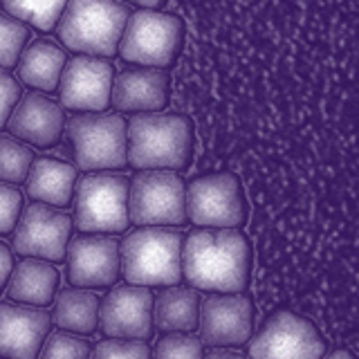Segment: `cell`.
I'll return each mask as SVG.
<instances>
[{
	"instance_id": "19",
	"label": "cell",
	"mask_w": 359,
	"mask_h": 359,
	"mask_svg": "<svg viewBox=\"0 0 359 359\" xmlns=\"http://www.w3.org/2000/svg\"><path fill=\"white\" fill-rule=\"evenodd\" d=\"M59 272L56 267L41 258H22L11 267L7 280V299L20 306L45 308L50 306L59 290Z\"/></svg>"
},
{
	"instance_id": "29",
	"label": "cell",
	"mask_w": 359,
	"mask_h": 359,
	"mask_svg": "<svg viewBox=\"0 0 359 359\" xmlns=\"http://www.w3.org/2000/svg\"><path fill=\"white\" fill-rule=\"evenodd\" d=\"M90 359H151V348L144 339H106Z\"/></svg>"
},
{
	"instance_id": "3",
	"label": "cell",
	"mask_w": 359,
	"mask_h": 359,
	"mask_svg": "<svg viewBox=\"0 0 359 359\" xmlns=\"http://www.w3.org/2000/svg\"><path fill=\"white\" fill-rule=\"evenodd\" d=\"M128 16L119 0H67L56 32L70 52L110 59L117 54Z\"/></svg>"
},
{
	"instance_id": "18",
	"label": "cell",
	"mask_w": 359,
	"mask_h": 359,
	"mask_svg": "<svg viewBox=\"0 0 359 359\" xmlns=\"http://www.w3.org/2000/svg\"><path fill=\"white\" fill-rule=\"evenodd\" d=\"M171 76L155 67H133L123 70L112 81L110 104L117 112H162L168 106Z\"/></svg>"
},
{
	"instance_id": "26",
	"label": "cell",
	"mask_w": 359,
	"mask_h": 359,
	"mask_svg": "<svg viewBox=\"0 0 359 359\" xmlns=\"http://www.w3.org/2000/svg\"><path fill=\"white\" fill-rule=\"evenodd\" d=\"M29 27L25 22L11 18L7 14H0V67L9 70L20 59L22 50L27 48Z\"/></svg>"
},
{
	"instance_id": "32",
	"label": "cell",
	"mask_w": 359,
	"mask_h": 359,
	"mask_svg": "<svg viewBox=\"0 0 359 359\" xmlns=\"http://www.w3.org/2000/svg\"><path fill=\"white\" fill-rule=\"evenodd\" d=\"M11 267H14V261H11V252H9V247L3 241H0V292H3L5 285H7Z\"/></svg>"
},
{
	"instance_id": "10",
	"label": "cell",
	"mask_w": 359,
	"mask_h": 359,
	"mask_svg": "<svg viewBox=\"0 0 359 359\" xmlns=\"http://www.w3.org/2000/svg\"><path fill=\"white\" fill-rule=\"evenodd\" d=\"M325 341L317 325L290 310L269 317L252 339V359H321Z\"/></svg>"
},
{
	"instance_id": "12",
	"label": "cell",
	"mask_w": 359,
	"mask_h": 359,
	"mask_svg": "<svg viewBox=\"0 0 359 359\" xmlns=\"http://www.w3.org/2000/svg\"><path fill=\"white\" fill-rule=\"evenodd\" d=\"M115 67L97 56H74L65 61L59 97L61 108L74 112H104L110 106Z\"/></svg>"
},
{
	"instance_id": "34",
	"label": "cell",
	"mask_w": 359,
	"mask_h": 359,
	"mask_svg": "<svg viewBox=\"0 0 359 359\" xmlns=\"http://www.w3.org/2000/svg\"><path fill=\"white\" fill-rule=\"evenodd\" d=\"M123 3L140 5V7H144V9H155V7H160L162 3H166V0H123Z\"/></svg>"
},
{
	"instance_id": "8",
	"label": "cell",
	"mask_w": 359,
	"mask_h": 359,
	"mask_svg": "<svg viewBox=\"0 0 359 359\" xmlns=\"http://www.w3.org/2000/svg\"><path fill=\"white\" fill-rule=\"evenodd\" d=\"M128 216L140 227H182L187 187L175 171H140L128 182Z\"/></svg>"
},
{
	"instance_id": "4",
	"label": "cell",
	"mask_w": 359,
	"mask_h": 359,
	"mask_svg": "<svg viewBox=\"0 0 359 359\" xmlns=\"http://www.w3.org/2000/svg\"><path fill=\"white\" fill-rule=\"evenodd\" d=\"M184 236L168 227H142L119 245V265L128 285L171 287L182 278Z\"/></svg>"
},
{
	"instance_id": "31",
	"label": "cell",
	"mask_w": 359,
	"mask_h": 359,
	"mask_svg": "<svg viewBox=\"0 0 359 359\" xmlns=\"http://www.w3.org/2000/svg\"><path fill=\"white\" fill-rule=\"evenodd\" d=\"M20 97H22L20 83L7 70L0 67V130L7 126V119L11 115V110L16 108Z\"/></svg>"
},
{
	"instance_id": "28",
	"label": "cell",
	"mask_w": 359,
	"mask_h": 359,
	"mask_svg": "<svg viewBox=\"0 0 359 359\" xmlns=\"http://www.w3.org/2000/svg\"><path fill=\"white\" fill-rule=\"evenodd\" d=\"M151 359H205V344L191 334H166L155 344Z\"/></svg>"
},
{
	"instance_id": "25",
	"label": "cell",
	"mask_w": 359,
	"mask_h": 359,
	"mask_svg": "<svg viewBox=\"0 0 359 359\" xmlns=\"http://www.w3.org/2000/svg\"><path fill=\"white\" fill-rule=\"evenodd\" d=\"M34 162V153L29 146L18 142L16 137H0V182L20 184L25 182L29 166Z\"/></svg>"
},
{
	"instance_id": "21",
	"label": "cell",
	"mask_w": 359,
	"mask_h": 359,
	"mask_svg": "<svg viewBox=\"0 0 359 359\" xmlns=\"http://www.w3.org/2000/svg\"><path fill=\"white\" fill-rule=\"evenodd\" d=\"M65 52L50 39L32 41L25 50H22L18 59V76L20 81L41 90V93H54L59 88L63 67H65Z\"/></svg>"
},
{
	"instance_id": "22",
	"label": "cell",
	"mask_w": 359,
	"mask_h": 359,
	"mask_svg": "<svg viewBox=\"0 0 359 359\" xmlns=\"http://www.w3.org/2000/svg\"><path fill=\"white\" fill-rule=\"evenodd\" d=\"M153 321L166 334L194 332L200 321V297L194 287H166L153 301Z\"/></svg>"
},
{
	"instance_id": "15",
	"label": "cell",
	"mask_w": 359,
	"mask_h": 359,
	"mask_svg": "<svg viewBox=\"0 0 359 359\" xmlns=\"http://www.w3.org/2000/svg\"><path fill=\"white\" fill-rule=\"evenodd\" d=\"M198 323L202 344L211 348L243 346L254 332V303L245 294L207 297Z\"/></svg>"
},
{
	"instance_id": "23",
	"label": "cell",
	"mask_w": 359,
	"mask_h": 359,
	"mask_svg": "<svg viewBox=\"0 0 359 359\" xmlns=\"http://www.w3.org/2000/svg\"><path fill=\"white\" fill-rule=\"evenodd\" d=\"M50 319L63 332L93 334L99 325V297L83 287H65L54 297Z\"/></svg>"
},
{
	"instance_id": "20",
	"label": "cell",
	"mask_w": 359,
	"mask_h": 359,
	"mask_svg": "<svg viewBox=\"0 0 359 359\" xmlns=\"http://www.w3.org/2000/svg\"><path fill=\"white\" fill-rule=\"evenodd\" d=\"M76 184V168L52 157H34L25 177L27 196L34 202H43L56 209L70 207Z\"/></svg>"
},
{
	"instance_id": "33",
	"label": "cell",
	"mask_w": 359,
	"mask_h": 359,
	"mask_svg": "<svg viewBox=\"0 0 359 359\" xmlns=\"http://www.w3.org/2000/svg\"><path fill=\"white\" fill-rule=\"evenodd\" d=\"M205 359H247V357L233 351H224V348H213L211 353L205 355Z\"/></svg>"
},
{
	"instance_id": "5",
	"label": "cell",
	"mask_w": 359,
	"mask_h": 359,
	"mask_svg": "<svg viewBox=\"0 0 359 359\" xmlns=\"http://www.w3.org/2000/svg\"><path fill=\"white\" fill-rule=\"evenodd\" d=\"M182 39L184 25L177 16L155 9H140L128 16L117 52L128 63L164 70L175 63L182 50Z\"/></svg>"
},
{
	"instance_id": "16",
	"label": "cell",
	"mask_w": 359,
	"mask_h": 359,
	"mask_svg": "<svg viewBox=\"0 0 359 359\" xmlns=\"http://www.w3.org/2000/svg\"><path fill=\"white\" fill-rule=\"evenodd\" d=\"M65 128V112L54 99L39 95L36 90L18 99L16 108L7 119L11 137L36 149H52L61 142Z\"/></svg>"
},
{
	"instance_id": "17",
	"label": "cell",
	"mask_w": 359,
	"mask_h": 359,
	"mask_svg": "<svg viewBox=\"0 0 359 359\" xmlns=\"http://www.w3.org/2000/svg\"><path fill=\"white\" fill-rule=\"evenodd\" d=\"M52 319L43 308L0 303V357L3 359H36L45 337L50 334Z\"/></svg>"
},
{
	"instance_id": "24",
	"label": "cell",
	"mask_w": 359,
	"mask_h": 359,
	"mask_svg": "<svg viewBox=\"0 0 359 359\" xmlns=\"http://www.w3.org/2000/svg\"><path fill=\"white\" fill-rule=\"evenodd\" d=\"M5 14L20 22H29L41 32L56 27L67 0H0Z\"/></svg>"
},
{
	"instance_id": "27",
	"label": "cell",
	"mask_w": 359,
	"mask_h": 359,
	"mask_svg": "<svg viewBox=\"0 0 359 359\" xmlns=\"http://www.w3.org/2000/svg\"><path fill=\"white\" fill-rule=\"evenodd\" d=\"M93 348L83 339L72 332H52L45 337L39 359H90Z\"/></svg>"
},
{
	"instance_id": "14",
	"label": "cell",
	"mask_w": 359,
	"mask_h": 359,
	"mask_svg": "<svg viewBox=\"0 0 359 359\" xmlns=\"http://www.w3.org/2000/svg\"><path fill=\"white\" fill-rule=\"evenodd\" d=\"M153 301L149 287L119 285L99 301L97 328L108 339H149L153 334Z\"/></svg>"
},
{
	"instance_id": "30",
	"label": "cell",
	"mask_w": 359,
	"mask_h": 359,
	"mask_svg": "<svg viewBox=\"0 0 359 359\" xmlns=\"http://www.w3.org/2000/svg\"><path fill=\"white\" fill-rule=\"evenodd\" d=\"M22 211V196L14 184L0 182V236L14 231Z\"/></svg>"
},
{
	"instance_id": "1",
	"label": "cell",
	"mask_w": 359,
	"mask_h": 359,
	"mask_svg": "<svg viewBox=\"0 0 359 359\" xmlns=\"http://www.w3.org/2000/svg\"><path fill=\"white\" fill-rule=\"evenodd\" d=\"M182 276L194 290L241 294L252 276V245L241 229L198 227L182 243Z\"/></svg>"
},
{
	"instance_id": "2",
	"label": "cell",
	"mask_w": 359,
	"mask_h": 359,
	"mask_svg": "<svg viewBox=\"0 0 359 359\" xmlns=\"http://www.w3.org/2000/svg\"><path fill=\"white\" fill-rule=\"evenodd\" d=\"M194 157V123L184 115L140 112L126 126V162L137 171H184Z\"/></svg>"
},
{
	"instance_id": "7",
	"label": "cell",
	"mask_w": 359,
	"mask_h": 359,
	"mask_svg": "<svg viewBox=\"0 0 359 359\" xmlns=\"http://www.w3.org/2000/svg\"><path fill=\"white\" fill-rule=\"evenodd\" d=\"M74 164L81 171L126 166V121L117 112H79L67 121Z\"/></svg>"
},
{
	"instance_id": "13",
	"label": "cell",
	"mask_w": 359,
	"mask_h": 359,
	"mask_svg": "<svg viewBox=\"0 0 359 359\" xmlns=\"http://www.w3.org/2000/svg\"><path fill=\"white\" fill-rule=\"evenodd\" d=\"M67 278L72 287L104 290L121 274L119 243L104 233H81L67 243Z\"/></svg>"
},
{
	"instance_id": "6",
	"label": "cell",
	"mask_w": 359,
	"mask_h": 359,
	"mask_svg": "<svg viewBox=\"0 0 359 359\" xmlns=\"http://www.w3.org/2000/svg\"><path fill=\"white\" fill-rule=\"evenodd\" d=\"M74 227L86 233H121L130 224L128 180L88 173L74 184Z\"/></svg>"
},
{
	"instance_id": "11",
	"label": "cell",
	"mask_w": 359,
	"mask_h": 359,
	"mask_svg": "<svg viewBox=\"0 0 359 359\" xmlns=\"http://www.w3.org/2000/svg\"><path fill=\"white\" fill-rule=\"evenodd\" d=\"M72 236V216L43 202H34L14 227V252L25 258L63 263Z\"/></svg>"
},
{
	"instance_id": "35",
	"label": "cell",
	"mask_w": 359,
	"mask_h": 359,
	"mask_svg": "<svg viewBox=\"0 0 359 359\" xmlns=\"http://www.w3.org/2000/svg\"><path fill=\"white\" fill-rule=\"evenodd\" d=\"M321 359H355V357L348 353V351H334L330 355H323Z\"/></svg>"
},
{
	"instance_id": "9",
	"label": "cell",
	"mask_w": 359,
	"mask_h": 359,
	"mask_svg": "<svg viewBox=\"0 0 359 359\" xmlns=\"http://www.w3.org/2000/svg\"><path fill=\"white\" fill-rule=\"evenodd\" d=\"M187 220L198 227L238 229L247 222V200L233 173H209L187 187Z\"/></svg>"
}]
</instances>
